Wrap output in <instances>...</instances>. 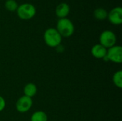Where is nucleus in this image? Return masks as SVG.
<instances>
[{
  "label": "nucleus",
  "instance_id": "obj_1",
  "mask_svg": "<svg viewBox=\"0 0 122 121\" xmlns=\"http://www.w3.org/2000/svg\"><path fill=\"white\" fill-rule=\"evenodd\" d=\"M44 41L50 48H56L61 45L62 37L55 28H48L44 34Z\"/></svg>",
  "mask_w": 122,
  "mask_h": 121
},
{
  "label": "nucleus",
  "instance_id": "obj_2",
  "mask_svg": "<svg viewBox=\"0 0 122 121\" xmlns=\"http://www.w3.org/2000/svg\"><path fill=\"white\" fill-rule=\"evenodd\" d=\"M56 29L61 36V37L69 38L74 33V25L73 22L68 18L59 19L56 23Z\"/></svg>",
  "mask_w": 122,
  "mask_h": 121
},
{
  "label": "nucleus",
  "instance_id": "obj_3",
  "mask_svg": "<svg viewBox=\"0 0 122 121\" xmlns=\"http://www.w3.org/2000/svg\"><path fill=\"white\" fill-rule=\"evenodd\" d=\"M16 12L19 19L26 21L31 19L36 15V9L32 4L24 3L19 5Z\"/></svg>",
  "mask_w": 122,
  "mask_h": 121
},
{
  "label": "nucleus",
  "instance_id": "obj_4",
  "mask_svg": "<svg viewBox=\"0 0 122 121\" xmlns=\"http://www.w3.org/2000/svg\"><path fill=\"white\" fill-rule=\"evenodd\" d=\"M99 44L107 49L114 46L117 44V36L111 30H104L99 35Z\"/></svg>",
  "mask_w": 122,
  "mask_h": 121
},
{
  "label": "nucleus",
  "instance_id": "obj_5",
  "mask_svg": "<svg viewBox=\"0 0 122 121\" xmlns=\"http://www.w3.org/2000/svg\"><path fill=\"white\" fill-rule=\"evenodd\" d=\"M104 60L109 61L115 63H121L122 62V47L119 45H114V46L107 49V55Z\"/></svg>",
  "mask_w": 122,
  "mask_h": 121
},
{
  "label": "nucleus",
  "instance_id": "obj_6",
  "mask_svg": "<svg viewBox=\"0 0 122 121\" xmlns=\"http://www.w3.org/2000/svg\"><path fill=\"white\" fill-rule=\"evenodd\" d=\"M33 106V100L31 98L26 96H21L16 103V109L19 113H24L28 112Z\"/></svg>",
  "mask_w": 122,
  "mask_h": 121
},
{
  "label": "nucleus",
  "instance_id": "obj_7",
  "mask_svg": "<svg viewBox=\"0 0 122 121\" xmlns=\"http://www.w3.org/2000/svg\"><path fill=\"white\" fill-rule=\"evenodd\" d=\"M107 19L113 25H120L122 24V8L121 6H116L108 12Z\"/></svg>",
  "mask_w": 122,
  "mask_h": 121
},
{
  "label": "nucleus",
  "instance_id": "obj_8",
  "mask_svg": "<svg viewBox=\"0 0 122 121\" xmlns=\"http://www.w3.org/2000/svg\"><path fill=\"white\" fill-rule=\"evenodd\" d=\"M107 49L99 44H97L92 47L91 53L97 59H104L107 55Z\"/></svg>",
  "mask_w": 122,
  "mask_h": 121
},
{
  "label": "nucleus",
  "instance_id": "obj_9",
  "mask_svg": "<svg viewBox=\"0 0 122 121\" xmlns=\"http://www.w3.org/2000/svg\"><path fill=\"white\" fill-rule=\"evenodd\" d=\"M69 12H70V7L69 4L65 2L60 3L59 5H57L55 9L56 15L59 19L67 18V16L69 15Z\"/></svg>",
  "mask_w": 122,
  "mask_h": 121
},
{
  "label": "nucleus",
  "instance_id": "obj_10",
  "mask_svg": "<svg viewBox=\"0 0 122 121\" xmlns=\"http://www.w3.org/2000/svg\"><path fill=\"white\" fill-rule=\"evenodd\" d=\"M23 92L24 96L32 98V97H34L37 93L36 85L34 83H29L26 84L24 87Z\"/></svg>",
  "mask_w": 122,
  "mask_h": 121
},
{
  "label": "nucleus",
  "instance_id": "obj_11",
  "mask_svg": "<svg viewBox=\"0 0 122 121\" xmlns=\"http://www.w3.org/2000/svg\"><path fill=\"white\" fill-rule=\"evenodd\" d=\"M107 15H108L107 11L102 7L97 8L94 11V16L98 21L105 20L106 19H107Z\"/></svg>",
  "mask_w": 122,
  "mask_h": 121
},
{
  "label": "nucleus",
  "instance_id": "obj_12",
  "mask_svg": "<svg viewBox=\"0 0 122 121\" xmlns=\"http://www.w3.org/2000/svg\"><path fill=\"white\" fill-rule=\"evenodd\" d=\"M31 121H48V116L42 111H37L32 113Z\"/></svg>",
  "mask_w": 122,
  "mask_h": 121
},
{
  "label": "nucleus",
  "instance_id": "obj_13",
  "mask_svg": "<svg viewBox=\"0 0 122 121\" xmlns=\"http://www.w3.org/2000/svg\"><path fill=\"white\" fill-rule=\"evenodd\" d=\"M113 83L119 88H122V71L119 70L116 71L113 75Z\"/></svg>",
  "mask_w": 122,
  "mask_h": 121
},
{
  "label": "nucleus",
  "instance_id": "obj_14",
  "mask_svg": "<svg viewBox=\"0 0 122 121\" xmlns=\"http://www.w3.org/2000/svg\"><path fill=\"white\" fill-rule=\"evenodd\" d=\"M4 6L7 11L14 12V11H16V9L19 6V4L16 2V1H15V0H6L5 1Z\"/></svg>",
  "mask_w": 122,
  "mask_h": 121
},
{
  "label": "nucleus",
  "instance_id": "obj_15",
  "mask_svg": "<svg viewBox=\"0 0 122 121\" xmlns=\"http://www.w3.org/2000/svg\"><path fill=\"white\" fill-rule=\"evenodd\" d=\"M6 107V101L3 96H0V112L3 111Z\"/></svg>",
  "mask_w": 122,
  "mask_h": 121
}]
</instances>
